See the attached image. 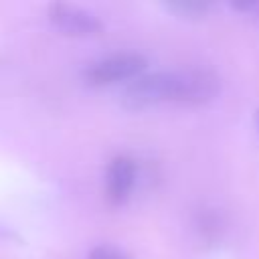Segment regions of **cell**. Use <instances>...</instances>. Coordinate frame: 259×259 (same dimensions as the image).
Returning a JSON list of instances; mask_svg holds the SVG:
<instances>
[{
	"label": "cell",
	"mask_w": 259,
	"mask_h": 259,
	"mask_svg": "<svg viewBox=\"0 0 259 259\" xmlns=\"http://www.w3.org/2000/svg\"><path fill=\"white\" fill-rule=\"evenodd\" d=\"M148 61L144 55L134 51L123 53H111L107 57H101L87 65L83 77L89 85H109L117 81H132L134 77L142 75Z\"/></svg>",
	"instance_id": "obj_1"
},
{
	"label": "cell",
	"mask_w": 259,
	"mask_h": 259,
	"mask_svg": "<svg viewBox=\"0 0 259 259\" xmlns=\"http://www.w3.org/2000/svg\"><path fill=\"white\" fill-rule=\"evenodd\" d=\"M221 91V81L214 73L202 69L170 71V101L178 103H206Z\"/></svg>",
	"instance_id": "obj_2"
},
{
	"label": "cell",
	"mask_w": 259,
	"mask_h": 259,
	"mask_svg": "<svg viewBox=\"0 0 259 259\" xmlns=\"http://www.w3.org/2000/svg\"><path fill=\"white\" fill-rule=\"evenodd\" d=\"M160 101H170V71L142 73L121 91V103L130 109H144Z\"/></svg>",
	"instance_id": "obj_3"
},
{
	"label": "cell",
	"mask_w": 259,
	"mask_h": 259,
	"mask_svg": "<svg viewBox=\"0 0 259 259\" xmlns=\"http://www.w3.org/2000/svg\"><path fill=\"white\" fill-rule=\"evenodd\" d=\"M49 20L69 36H93L101 30V20L95 12L69 2H53L49 6Z\"/></svg>",
	"instance_id": "obj_4"
},
{
	"label": "cell",
	"mask_w": 259,
	"mask_h": 259,
	"mask_svg": "<svg viewBox=\"0 0 259 259\" xmlns=\"http://www.w3.org/2000/svg\"><path fill=\"white\" fill-rule=\"evenodd\" d=\"M136 184V164L130 156H115L109 162L105 174V192L113 204H121L127 200L132 188Z\"/></svg>",
	"instance_id": "obj_5"
},
{
	"label": "cell",
	"mask_w": 259,
	"mask_h": 259,
	"mask_svg": "<svg viewBox=\"0 0 259 259\" xmlns=\"http://www.w3.org/2000/svg\"><path fill=\"white\" fill-rule=\"evenodd\" d=\"M168 8L178 12L180 16H188V18H194V16H200V14L206 12V4H202V2H184V0L182 2H172V4H168Z\"/></svg>",
	"instance_id": "obj_6"
},
{
	"label": "cell",
	"mask_w": 259,
	"mask_h": 259,
	"mask_svg": "<svg viewBox=\"0 0 259 259\" xmlns=\"http://www.w3.org/2000/svg\"><path fill=\"white\" fill-rule=\"evenodd\" d=\"M87 259H130V255L113 245H97L89 251Z\"/></svg>",
	"instance_id": "obj_7"
},
{
	"label": "cell",
	"mask_w": 259,
	"mask_h": 259,
	"mask_svg": "<svg viewBox=\"0 0 259 259\" xmlns=\"http://www.w3.org/2000/svg\"><path fill=\"white\" fill-rule=\"evenodd\" d=\"M233 8L249 14L253 20L259 22V0H245V2H233Z\"/></svg>",
	"instance_id": "obj_8"
},
{
	"label": "cell",
	"mask_w": 259,
	"mask_h": 259,
	"mask_svg": "<svg viewBox=\"0 0 259 259\" xmlns=\"http://www.w3.org/2000/svg\"><path fill=\"white\" fill-rule=\"evenodd\" d=\"M257 125H259V115H257Z\"/></svg>",
	"instance_id": "obj_9"
}]
</instances>
